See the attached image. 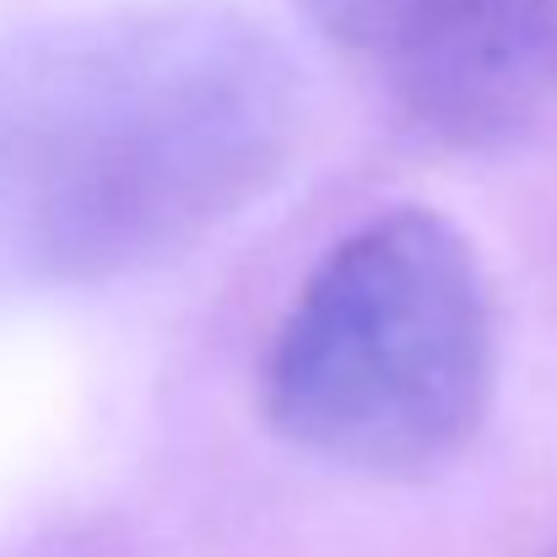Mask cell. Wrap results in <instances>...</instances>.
Listing matches in <instances>:
<instances>
[{
  "label": "cell",
  "instance_id": "6da1fadb",
  "mask_svg": "<svg viewBox=\"0 0 557 557\" xmlns=\"http://www.w3.org/2000/svg\"><path fill=\"white\" fill-rule=\"evenodd\" d=\"M304 136L287 44L222 0L0 33V298L114 287L206 244Z\"/></svg>",
  "mask_w": 557,
  "mask_h": 557
},
{
  "label": "cell",
  "instance_id": "7a4b0ae2",
  "mask_svg": "<svg viewBox=\"0 0 557 557\" xmlns=\"http://www.w3.org/2000/svg\"><path fill=\"white\" fill-rule=\"evenodd\" d=\"M498 379L476 244L428 206L342 233L298 282L260 358V417L298 455L417 482L482 433Z\"/></svg>",
  "mask_w": 557,
  "mask_h": 557
},
{
  "label": "cell",
  "instance_id": "3957f363",
  "mask_svg": "<svg viewBox=\"0 0 557 557\" xmlns=\"http://www.w3.org/2000/svg\"><path fill=\"white\" fill-rule=\"evenodd\" d=\"M384 82L395 114L433 147H504L557 109V0H487Z\"/></svg>",
  "mask_w": 557,
  "mask_h": 557
},
{
  "label": "cell",
  "instance_id": "277c9868",
  "mask_svg": "<svg viewBox=\"0 0 557 557\" xmlns=\"http://www.w3.org/2000/svg\"><path fill=\"white\" fill-rule=\"evenodd\" d=\"M298 16L336 49L395 71L400 60L438 44L487 0H293Z\"/></svg>",
  "mask_w": 557,
  "mask_h": 557
},
{
  "label": "cell",
  "instance_id": "5b68a950",
  "mask_svg": "<svg viewBox=\"0 0 557 557\" xmlns=\"http://www.w3.org/2000/svg\"><path fill=\"white\" fill-rule=\"evenodd\" d=\"M547 557H557V547H553V553H547Z\"/></svg>",
  "mask_w": 557,
  "mask_h": 557
}]
</instances>
